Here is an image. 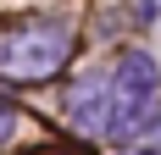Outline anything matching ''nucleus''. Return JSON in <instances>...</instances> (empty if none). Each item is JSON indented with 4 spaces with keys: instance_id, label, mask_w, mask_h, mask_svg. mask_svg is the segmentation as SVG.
<instances>
[{
    "instance_id": "f03ea898",
    "label": "nucleus",
    "mask_w": 161,
    "mask_h": 155,
    "mask_svg": "<svg viewBox=\"0 0 161 155\" xmlns=\"http://www.w3.org/2000/svg\"><path fill=\"white\" fill-rule=\"evenodd\" d=\"M6 78H22V83H39V78L61 72L67 56H72V28L45 17V22H22V28H6Z\"/></svg>"
},
{
    "instance_id": "7ed1b4c3",
    "label": "nucleus",
    "mask_w": 161,
    "mask_h": 155,
    "mask_svg": "<svg viewBox=\"0 0 161 155\" xmlns=\"http://www.w3.org/2000/svg\"><path fill=\"white\" fill-rule=\"evenodd\" d=\"M111 72H89L67 89V122L83 133H106V111H111Z\"/></svg>"
},
{
    "instance_id": "f257e3e1",
    "label": "nucleus",
    "mask_w": 161,
    "mask_h": 155,
    "mask_svg": "<svg viewBox=\"0 0 161 155\" xmlns=\"http://www.w3.org/2000/svg\"><path fill=\"white\" fill-rule=\"evenodd\" d=\"M117 83H111V111H106V133L111 139H133L139 127L156 122V61H150L145 50H122V61H117Z\"/></svg>"
}]
</instances>
